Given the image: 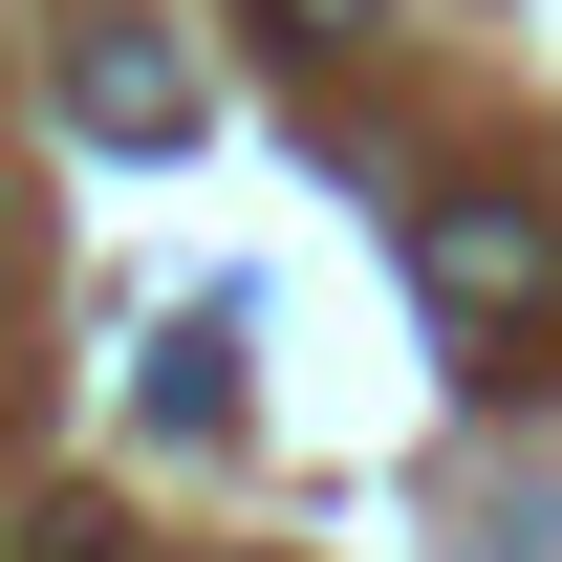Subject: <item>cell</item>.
<instances>
[{
    "instance_id": "277c9868",
    "label": "cell",
    "mask_w": 562,
    "mask_h": 562,
    "mask_svg": "<svg viewBox=\"0 0 562 562\" xmlns=\"http://www.w3.org/2000/svg\"><path fill=\"white\" fill-rule=\"evenodd\" d=\"M22 562H131V519H87V497H66V519H44Z\"/></svg>"
},
{
    "instance_id": "5b68a950",
    "label": "cell",
    "mask_w": 562,
    "mask_h": 562,
    "mask_svg": "<svg viewBox=\"0 0 562 562\" xmlns=\"http://www.w3.org/2000/svg\"><path fill=\"white\" fill-rule=\"evenodd\" d=\"M347 22H368V0H260V44H347Z\"/></svg>"
},
{
    "instance_id": "3957f363",
    "label": "cell",
    "mask_w": 562,
    "mask_h": 562,
    "mask_svg": "<svg viewBox=\"0 0 562 562\" xmlns=\"http://www.w3.org/2000/svg\"><path fill=\"white\" fill-rule=\"evenodd\" d=\"M151 412L216 432V412H238V347H216V325H173V347H151Z\"/></svg>"
},
{
    "instance_id": "7a4b0ae2",
    "label": "cell",
    "mask_w": 562,
    "mask_h": 562,
    "mask_svg": "<svg viewBox=\"0 0 562 562\" xmlns=\"http://www.w3.org/2000/svg\"><path fill=\"white\" fill-rule=\"evenodd\" d=\"M66 131H87V151H173V131H195V44L87 22V44H66Z\"/></svg>"
},
{
    "instance_id": "6da1fadb",
    "label": "cell",
    "mask_w": 562,
    "mask_h": 562,
    "mask_svg": "<svg viewBox=\"0 0 562 562\" xmlns=\"http://www.w3.org/2000/svg\"><path fill=\"white\" fill-rule=\"evenodd\" d=\"M412 281H432L454 347H497V325L562 303V216H541V195H432V216H412Z\"/></svg>"
}]
</instances>
